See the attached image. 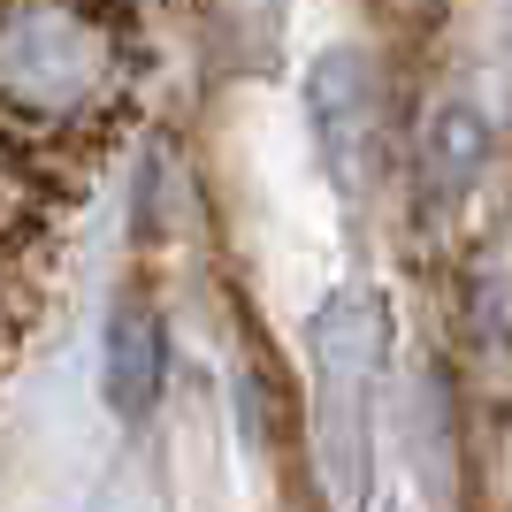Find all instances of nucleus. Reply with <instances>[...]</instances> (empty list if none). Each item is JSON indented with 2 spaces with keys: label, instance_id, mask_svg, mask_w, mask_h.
<instances>
[{
  "label": "nucleus",
  "instance_id": "nucleus-1",
  "mask_svg": "<svg viewBox=\"0 0 512 512\" xmlns=\"http://www.w3.org/2000/svg\"><path fill=\"white\" fill-rule=\"evenodd\" d=\"M314 352V451L329 505L360 512L367 505V398H375V360H383V306L367 291H337L306 329Z\"/></svg>",
  "mask_w": 512,
  "mask_h": 512
},
{
  "label": "nucleus",
  "instance_id": "nucleus-2",
  "mask_svg": "<svg viewBox=\"0 0 512 512\" xmlns=\"http://www.w3.org/2000/svg\"><path fill=\"white\" fill-rule=\"evenodd\" d=\"M306 115H314V146L321 169L337 192H367L375 176V146H383V100H375V62L337 46L321 54L314 77H306Z\"/></svg>",
  "mask_w": 512,
  "mask_h": 512
},
{
  "label": "nucleus",
  "instance_id": "nucleus-3",
  "mask_svg": "<svg viewBox=\"0 0 512 512\" xmlns=\"http://www.w3.org/2000/svg\"><path fill=\"white\" fill-rule=\"evenodd\" d=\"M161 367H169V337H161L153 299H123L107 321V406L123 421H146L161 398Z\"/></svg>",
  "mask_w": 512,
  "mask_h": 512
},
{
  "label": "nucleus",
  "instance_id": "nucleus-4",
  "mask_svg": "<svg viewBox=\"0 0 512 512\" xmlns=\"http://www.w3.org/2000/svg\"><path fill=\"white\" fill-rule=\"evenodd\" d=\"M490 161V130H482V115L474 107H436L421 130V192L428 199H459L474 184V169Z\"/></svg>",
  "mask_w": 512,
  "mask_h": 512
}]
</instances>
